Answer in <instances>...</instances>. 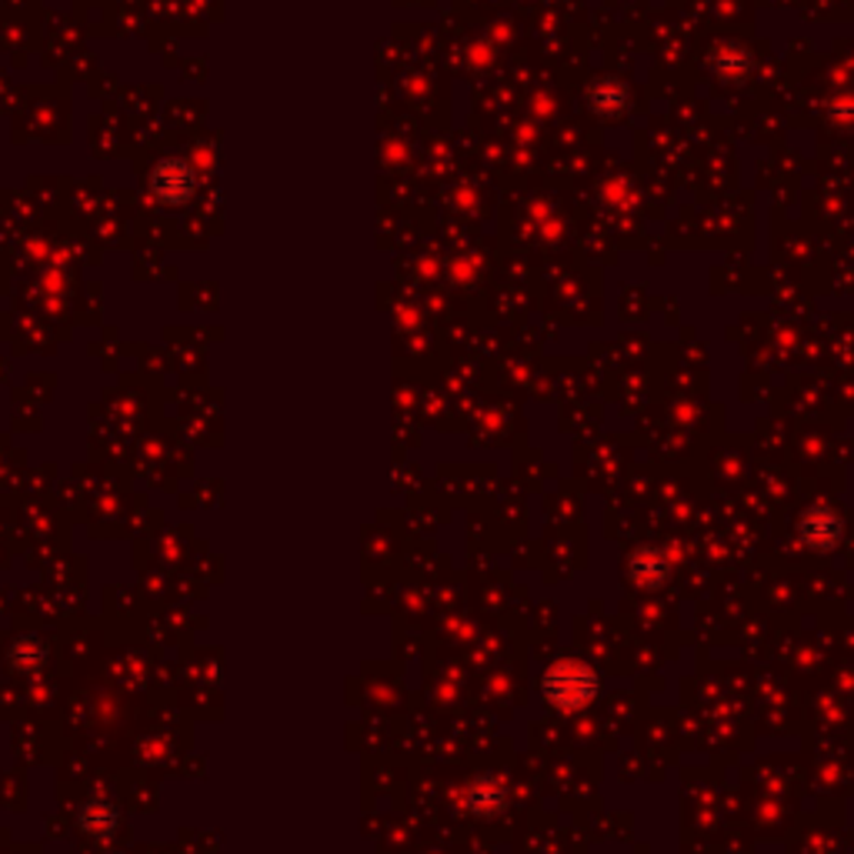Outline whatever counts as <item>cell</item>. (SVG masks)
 I'll use <instances>...</instances> for the list:
<instances>
[{
    "instance_id": "3",
    "label": "cell",
    "mask_w": 854,
    "mask_h": 854,
    "mask_svg": "<svg viewBox=\"0 0 854 854\" xmlns=\"http://www.w3.org/2000/svg\"><path fill=\"white\" fill-rule=\"evenodd\" d=\"M628 578H631L638 588L655 591V588L668 585L671 565H668V558H665L658 548H638V551H631V558H628Z\"/></svg>"
},
{
    "instance_id": "2",
    "label": "cell",
    "mask_w": 854,
    "mask_h": 854,
    "mask_svg": "<svg viewBox=\"0 0 854 854\" xmlns=\"http://www.w3.org/2000/svg\"><path fill=\"white\" fill-rule=\"evenodd\" d=\"M798 538L812 548V551H835L845 538V521L835 508H808L798 518Z\"/></svg>"
},
{
    "instance_id": "1",
    "label": "cell",
    "mask_w": 854,
    "mask_h": 854,
    "mask_svg": "<svg viewBox=\"0 0 854 854\" xmlns=\"http://www.w3.org/2000/svg\"><path fill=\"white\" fill-rule=\"evenodd\" d=\"M598 691H601L598 671L578 658L558 661L541 681V695L554 711H581L598 698Z\"/></svg>"
}]
</instances>
